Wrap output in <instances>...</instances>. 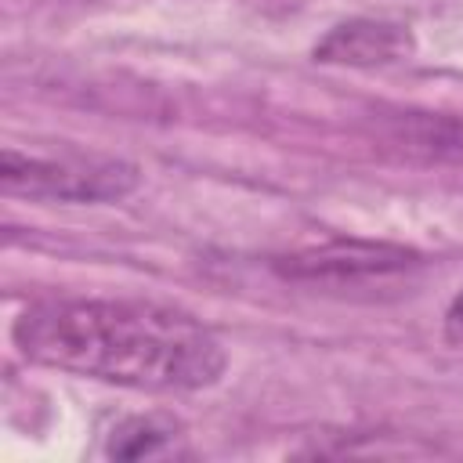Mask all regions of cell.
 <instances>
[{"label": "cell", "instance_id": "obj_4", "mask_svg": "<svg viewBox=\"0 0 463 463\" xmlns=\"http://www.w3.org/2000/svg\"><path fill=\"white\" fill-rule=\"evenodd\" d=\"M412 33L402 22L387 18H347L333 25L318 43H315V61L326 65H354V69H373V65H394L412 54Z\"/></svg>", "mask_w": 463, "mask_h": 463}, {"label": "cell", "instance_id": "obj_2", "mask_svg": "<svg viewBox=\"0 0 463 463\" xmlns=\"http://www.w3.org/2000/svg\"><path fill=\"white\" fill-rule=\"evenodd\" d=\"M141 174L134 163L98 152H0V184L11 195L47 203H116L137 188Z\"/></svg>", "mask_w": 463, "mask_h": 463}, {"label": "cell", "instance_id": "obj_5", "mask_svg": "<svg viewBox=\"0 0 463 463\" xmlns=\"http://www.w3.org/2000/svg\"><path fill=\"white\" fill-rule=\"evenodd\" d=\"M181 427L166 416H127L109 430L105 452L116 459H141V456H163L174 449Z\"/></svg>", "mask_w": 463, "mask_h": 463}, {"label": "cell", "instance_id": "obj_6", "mask_svg": "<svg viewBox=\"0 0 463 463\" xmlns=\"http://www.w3.org/2000/svg\"><path fill=\"white\" fill-rule=\"evenodd\" d=\"M445 336H449L452 344H463V293L452 300V307H449V315H445Z\"/></svg>", "mask_w": 463, "mask_h": 463}, {"label": "cell", "instance_id": "obj_1", "mask_svg": "<svg viewBox=\"0 0 463 463\" xmlns=\"http://www.w3.org/2000/svg\"><path fill=\"white\" fill-rule=\"evenodd\" d=\"M11 336L29 362L137 391H199L224 373L221 340L163 304L36 300L18 315Z\"/></svg>", "mask_w": 463, "mask_h": 463}, {"label": "cell", "instance_id": "obj_3", "mask_svg": "<svg viewBox=\"0 0 463 463\" xmlns=\"http://www.w3.org/2000/svg\"><path fill=\"white\" fill-rule=\"evenodd\" d=\"M420 257L405 246L391 242H358V239H336L315 250H300L289 257H279L275 268L286 279H307V282H358V279H380L412 268Z\"/></svg>", "mask_w": 463, "mask_h": 463}]
</instances>
